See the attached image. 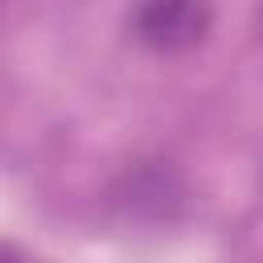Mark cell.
<instances>
[{"mask_svg": "<svg viewBox=\"0 0 263 263\" xmlns=\"http://www.w3.org/2000/svg\"><path fill=\"white\" fill-rule=\"evenodd\" d=\"M210 0H140L132 33L156 53H185L210 33Z\"/></svg>", "mask_w": 263, "mask_h": 263, "instance_id": "6da1fadb", "label": "cell"}]
</instances>
